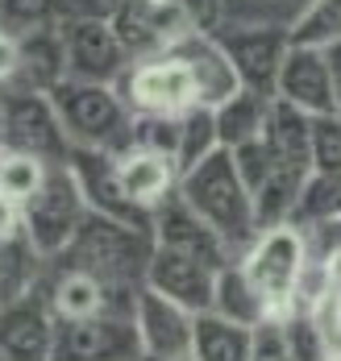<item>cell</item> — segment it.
Segmentation results:
<instances>
[{
    "label": "cell",
    "instance_id": "obj_33",
    "mask_svg": "<svg viewBox=\"0 0 341 361\" xmlns=\"http://www.w3.org/2000/svg\"><path fill=\"white\" fill-rule=\"evenodd\" d=\"M312 171L341 175V112L312 116Z\"/></svg>",
    "mask_w": 341,
    "mask_h": 361
},
{
    "label": "cell",
    "instance_id": "obj_3",
    "mask_svg": "<svg viewBox=\"0 0 341 361\" xmlns=\"http://www.w3.org/2000/svg\"><path fill=\"white\" fill-rule=\"evenodd\" d=\"M54 112L71 149H104L121 154L133 145V112L121 100L116 83H79L67 79L50 92Z\"/></svg>",
    "mask_w": 341,
    "mask_h": 361
},
{
    "label": "cell",
    "instance_id": "obj_19",
    "mask_svg": "<svg viewBox=\"0 0 341 361\" xmlns=\"http://www.w3.org/2000/svg\"><path fill=\"white\" fill-rule=\"evenodd\" d=\"M116 179L125 187V195L142 208V212H158L175 191H179V166L171 154H158V149H142V145H129L116 154Z\"/></svg>",
    "mask_w": 341,
    "mask_h": 361
},
{
    "label": "cell",
    "instance_id": "obj_26",
    "mask_svg": "<svg viewBox=\"0 0 341 361\" xmlns=\"http://www.w3.org/2000/svg\"><path fill=\"white\" fill-rule=\"evenodd\" d=\"M208 312L221 316V320H233V324H241V328H258L270 320L263 295L254 290V283L246 279V270L237 262H229L225 270L217 274V290H213V307Z\"/></svg>",
    "mask_w": 341,
    "mask_h": 361
},
{
    "label": "cell",
    "instance_id": "obj_8",
    "mask_svg": "<svg viewBox=\"0 0 341 361\" xmlns=\"http://www.w3.org/2000/svg\"><path fill=\"white\" fill-rule=\"evenodd\" d=\"M113 30L129 59H154V54L175 50L191 34H200L204 25L175 0H129L125 13L113 21Z\"/></svg>",
    "mask_w": 341,
    "mask_h": 361
},
{
    "label": "cell",
    "instance_id": "obj_24",
    "mask_svg": "<svg viewBox=\"0 0 341 361\" xmlns=\"http://www.w3.org/2000/svg\"><path fill=\"white\" fill-rule=\"evenodd\" d=\"M270 96H258V92H237L229 96L221 109H213L217 116V137H221V149H241V145L258 142L266 129V116H270Z\"/></svg>",
    "mask_w": 341,
    "mask_h": 361
},
{
    "label": "cell",
    "instance_id": "obj_12",
    "mask_svg": "<svg viewBox=\"0 0 341 361\" xmlns=\"http://www.w3.org/2000/svg\"><path fill=\"white\" fill-rule=\"evenodd\" d=\"M208 34L217 37L221 50L229 54L237 83L246 92H258V96L275 100L283 59L292 50V34H279V30H208Z\"/></svg>",
    "mask_w": 341,
    "mask_h": 361
},
{
    "label": "cell",
    "instance_id": "obj_11",
    "mask_svg": "<svg viewBox=\"0 0 341 361\" xmlns=\"http://www.w3.org/2000/svg\"><path fill=\"white\" fill-rule=\"evenodd\" d=\"M59 316L46 299V287L0 307V361H54Z\"/></svg>",
    "mask_w": 341,
    "mask_h": 361
},
{
    "label": "cell",
    "instance_id": "obj_7",
    "mask_svg": "<svg viewBox=\"0 0 341 361\" xmlns=\"http://www.w3.org/2000/svg\"><path fill=\"white\" fill-rule=\"evenodd\" d=\"M0 104H4V149L42 158L50 166H63L71 158V142L63 133V121L50 96L8 87L0 92Z\"/></svg>",
    "mask_w": 341,
    "mask_h": 361
},
{
    "label": "cell",
    "instance_id": "obj_27",
    "mask_svg": "<svg viewBox=\"0 0 341 361\" xmlns=\"http://www.w3.org/2000/svg\"><path fill=\"white\" fill-rule=\"evenodd\" d=\"M42 279H46V257L30 245L25 233L13 241H0V307L38 290Z\"/></svg>",
    "mask_w": 341,
    "mask_h": 361
},
{
    "label": "cell",
    "instance_id": "obj_17",
    "mask_svg": "<svg viewBox=\"0 0 341 361\" xmlns=\"http://www.w3.org/2000/svg\"><path fill=\"white\" fill-rule=\"evenodd\" d=\"M275 100L308 112V116L337 112V87H333V71H329L325 50H312V46H296L292 42V50L283 59V71H279Z\"/></svg>",
    "mask_w": 341,
    "mask_h": 361
},
{
    "label": "cell",
    "instance_id": "obj_30",
    "mask_svg": "<svg viewBox=\"0 0 341 361\" xmlns=\"http://www.w3.org/2000/svg\"><path fill=\"white\" fill-rule=\"evenodd\" d=\"M63 21V0H0V30L13 37L54 30Z\"/></svg>",
    "mask_w": 341,
    "mask_h": 361
},
{
    "label": "cell",
    "instance_id": "obj_28",
    "mask_svg": "<svg viewBox=\"0 0 341 361\" xmlns=\"http://www.w3.org/2000/svg\"><path fill=\"white\" fill-rule=\"evenodd\" d=\"M325 220H341V175L312 171L300 187L292 224L296 228H312V224H325Z\"/></svg>",
    "mask_w": 341,
    "mask_h": 361
},
{
    "label": "cell",
    "instance_id": "obj_14",
    "mask_svg": "<svg viewBox=\"0 0 341 361\" xmlns=\"http://www.w3.org/2000/svg\"><path fill=\"white\" fill-rule=\"evenodd\" d=\"M67 166L76 171L79 191H83V200H88V212L121 220V224H133V228H150L154 224L150 212H142V208L125 195V187L116 179V154H104V149H71Z\"/></svg>",
    "mask_w": 341,
    "mask_h": 361
},
{
    "label": "cell",
    "instance_id": "obj_1",
    "mask_svg": "<svg viewBox=\"0 0 341 361\" xmlns=\"http://www.w3.org/2000/svg\"><path fill=\"white\" fill-rule=\"evenodd\" d=\"M179 200L225 241L233 257H241L254 245V237L263 233L258 212H254V195L237 175L233 149H217L200 166L184 171L179 175Z\"/></svg>",
    "mask_w": 341,
    "mask_h": 361
},
{
    "label": "cell",
    "instance_id": "obj_34",
    "mask_svg": "<svg viewBox=\"0 0 341 361\" xmlns=\"http://www.w3.org/2000/svg\"><path fill=\"white\" fill-rule=\"evenodd\" d=\"M233 162H237V175H241V183L250 187V195H258L266 187V179L275 175V158L266 154L263 137L250 145H241V149H233Z\"/></svg>",
    "mask_w": 341,
    "mask_h": 361
},
{
    "label": "cell",
    "instance_id": "obj_25",
    "mask_svg": "<svg viewBox=\"0 0 341 361\" xmlns=\"http://www.w3.org/2000/svg\"><path fill=\"white\" fill-rule=\"evenodd\" d=\"M250 353H254V328L221 320L213 312H200L196 316L191 361H250Z\"/></svg>",
    "mask_w": 341,
    "mask_h": 361
},
{
    "label": "cell",
    "instance_id": "obj_31",
    "mask_svg": "<svg viewBox=\"0 0 341 361\" xmlns=\"http://www.w3.org/2000/svg\"><path fill=\"white\" fill-rule=\"evenodd\" d=\"M50 175V162L42 158H30V154H13L4 149V166H0V195H8L13 204H30L42 191V183Z\"/></svg>",
    "mask_w": 341,
    "mask_h": 361
},
{
    "label": "cell",
    "instance_id": "obj_36",
    "mask_svg": "<svg viewBox=\"0 0 341 361\" xmlns=\"http://www.w3.org/2000/svg\"><path fill=\"white\" fill-rule=\"evenodd\" d=\"M129 0H63V17H88V21H109L125 13Z\"/></svg>",
    "mask_w": 341,
    "mask_h": 361
},
{
    "label": "cell",
    "instance_id": "obj_40",
    "mask_svg": "<svg viewBox=\"0 0 341 361\" xmlns=\"http://www.w3.org/2000/svg\"><path fill=\"white\" fill-rule=\"evenodd\" d=\"M325 59H329V71H333V87H337V112H341V42H333V46L325 50Z\"/></svg>",
    "mask_w": 341,
    "mask_h": 361
},
{
    "label": "cell",
    "instance_id": "obj_16",
    "mask_svg": "<svg viewBox=\"0 0 341 361\" xmlns=\"http://www.w3.org/2000/svg\"><path fill=\"white\" fill-rule=\"evenodd\" d=\"M46 299L59 316V324H71V320H92V316H104V312H129L138 295H125L113 290L109 283L83 274V270H59L46 262Z\"/></svg>",
    "mask_w": 341,
    "mask_h": 361
},
{
    "label": "cell",
    "instance_id": "obj_18",
    "mask_svg": "<svg viewBox=\"0 0 341 361\" xmlns=\"http://www.w3.org/2000/svg\"><path fill=\"white\" fill-rule=\"evenodd\" d=\"M154 245H162V250H179V253H191V257H200V262H208L213 270H225L229 262H237L229 245L204 224V220L191 212L188 204L179 200V191L154 212Z\"/></svg>",
    "mask_w": 341,
    "mask_h": 361
},
{
    "label": "cell",
    "instance_id": "obj_32",
    "mask_svg": "<svg viewBox=\"0 0 341 361\" xmlns=\"http://www.w3.org/2000/svg\"><path fill=\"white\" fill-rule=\"evenodd\" d=\"M296 46H312V50H329L341 42V0H308L304 17L292 30Z\"/></svg>",
    "mask_w": 341,
    "mask_h": 361
},
{
    "label": "cell",
    "instance_id": "obj_41",
    "mask_svg": "<svg viewBox=\"0 0 341 361\" xmlns=\"http://www.w3.org/2000/svg\"><path fill=\"white\" fill-rule=\"evenodd\" d=\"M0 145H4V104H0Z\"/></svg>",
    "mask_w": 341,
    "mask_h": 361
},
{
    "label": "cell",
    "instance_id": "obj_15",
    "mask_svg": "<svg viewBox=\"0 0 341 361\" xmlns=\"http://www.w3.org/2000/svg\"><path fill=\"white\" fill-rule=\"evenodd\" d=\"M217 274L208 262L191 257V253H179V250H162L154 245L150 253V266H146V287L167 295L171 303L188 307L191 316L208 312L213 307V290H217Z\"/></svg>",
    "mask_w": 341,
    "mask_h": 361
},
{
    "label": "cell",
    "instance_id": "obj_2",
    "mask_svg": "<svg viewBox=\"0 0 341 361\" xmlns=\"http://www.w3.org/2000/svg\"><path fill=\"white\" fill-rule=\"evenodd\" d=\"M150 253H154L150 228H133V224H121V220L88 212V220L79 224V233L71 237V245L59 253L50 266H59V270H83V274L109 283L113 290L138 295V290L146 287Z\"/></svg>",
    "mask_w": 341,
    "mask_h": 361
},
{
    "label": "cell",
    "instance_id": "obj_13",
    "mask_svg": "<svg viewBox=\"0 0 341 361\" xmlns=\"http://www.w3.org/2000/svg\"><path fill=\"white\" fill-rule=\"evenodd\" d=\"M133 328H138V345L142 361H184L191 357V332L196 316L188 307L171 303L167 295L142 287L133 299Z\"/></svg>",
    "mask_w": 341,
    "mask_h": 361
},
{
    "label": "cell",
    "instance_id": "obj_6",
    "mask_svg": "<svg viewBox=\"0 0 341 361\" xmlns=\"http://www.w3.org/2000/svg\"><path fill=\"white\" fill-rule=\"evenodd\" d=\"M21 216H25V237H30V245H34L46 262H54L59 253L71 245V237L79 233V224L88 220V200H83V191H79L76 171H71L67 162H63V166H50L42 191L21 208Z\"/></svg>",
    "mask_w": 341,
    "mask_h": 361
},
{
    "label": "cell",
    "instance_id": "obj_4",
    "mask_svg": "<svg viewBox=\"0 0 341 361\" xmlns=\"http://www.w3.org/2000/svg\"><path fill=\"white\" fill-rule=\"evenodd\" d=\"M237 266L263 295L266 316L287 320L296 312V287H300L304 266H308V241L296 224H275L254 237V245L237 257Z\"/></svg>",
    "mask_w": 341,
    "mask_h": 361
},
{
    "label": "cell",
    "instance_id": "obj_9",
    "mask_svg": "<svg viewBox=\"0 0 341 361\" xmlns=\"http://www.w3.org/2000/svg\"><path fill=\"white\" fill-rule=\"evenodd\" d=\"M59 34H63V54H67V79H79V83H116L125 75V67L133 63L109 21L63 17Z\"/></svg>",
    "mask_w": 341,
    "mask_h": 361
},
{
    "label": "cell",
    "instance_id": "obj_42",
    "mask_svg": "<svg viewBox=\"0 0 341 361\" xmlns=\"http://www.w3.org/2000/svg\"><path fill=\"white\" fill-rule=\"evenodd\" d=\"M0 166H4V145H0Z\"/></svg>",
    "mask_w": 341,
    "mask_h": 361
},
{
    "label": "cell",
    "instance_id": "obj_22",
    "mask_svg": "<svg viewBox=\"0 0 341 361\" xmlns=\"http://www.w3.org/2000/svg\"><path fill=\"white\" fill-rule=\"evenodd\" d=\"M59 83H67V54H63L59 25L54 30H38V34H25L21 37V71H17V83L13 87L50 96Z\"/></svg>",
    "mask_w": 341,
    "mask_h": 361
},
{
    "label": "cell",
    "instance_id": "obj_35",
    "mask_svg": "<svg viewBox=\"0 0 341 361\" xmlns=\"http://www.w3.org/2000/svg\"><path fill=\"white\" fill-rule=\"evenodd\" d=\"M250 361H296L292 345H287V332L279 320H266V324L254 328V353Z\"/></svg>",
    "mask_w": 341,
    "mask_h": 361
},
{
    "label": "cell",
    "instance_id": "obj_23",
    "mask_svg": "<svg viewBox=\"0 0 341 361\" xmlns=\"http://www.w3.org/2000/svg\"><path fill=\"white\" fill-rule=\"evenodd\" d=\"M308 0H217L213 30H279L292 34Z\"/></svg>",
    "mask_w": 341,
    "mask_h": 361
},
{
    "label": "cell",
    "instance_id": "obj_37",
    "mask_svg": "<svg viewBox=\"0 0 341 361\" xmlns=\"http://www.w3.org/2000/svg\"><path fill=\"white\" fill-rule=\"evenodd\" d=\"M17 71H21V37L0 30V92L17 83Z\"/></svg>",
    "mask_w": 341,
    "mask_h": 361
},
{
    "label": "cell",
    "instance_id": "obj_39",
    "mask_svg": "<svg viewBox=\"0 0 341 361\" xmlns=\"http://www.w3.org/2000/svg\"><path fill=\"white\" fill-rule=\"evenodd\" d=\"M179 8H188L191 17L204 25V30H213V17H217V0H175Z\"/></svg>",
    "mask_w": 341,
    "mask_h": 361
},
{
    "label": "cell",
    "instance_id": "obj_21",
    "mask_svg": "<svg viewBox=\"0 0 341 361\" xmlns=\"http://www.w3.org/2000/svg\"><path fill=\"white\" fill-rule=\"evenodd\" d=\"M175 50L188 59L191 75H196V83H200V104H204V109H221L229 96H237V92H241V83H237V71H233L229 54L221 50V42L208 34V30L191 34L188 42H179Z\"/></svg>",
    "mask_w": 341,
    "mask_h": 361
},
{
    "label": "cell",
    "instance_id": "obj_43",
    "mask_svg": "<svg viewBox=\"0 0 341 361\" xmlns=\"http://www.w3.org/2000/svg\"><path fill=\"white\" fill-rule=\"evenodd\" d=\"M184 361H191V357H184Z\"/></svg>",
    "mask_w": 341,
    "mask_h": 361
},
{
    "label": "cell",
    "instance_id": "obj_29",
    "mask_svg": "<svg viewBox=\"0 0 341 361\" xmlns=\"http://www.w3.org/2000/svg\"><path fill=\"white\" fill-rule=\"evenodd\" d=\"M221 149V137H217V116L213 109H191L179 116V145H175V166L179 175L200 166L204 158H213Z\"/></svg>",
    "mask_w": 341,
    "mask_h": 361
},
{
    "label": "cell",
    "instance_id": "obj_38",
    "mask_svg": "<svg viewBox=\"0 0 341 361\" xmlns=\"http://www.w3.org/2000/svg\"><path fill=\"white\" fill-rule=\"evenodd\" d=\"M25 233V216H21V204H13L8 195H0V241H13Z\"/></svg>",
    "mask_w": 341,
    "mask_h": 361
},
{
    "label": "cell",
    "instance_id": "obj_20",
    "mask_svg": "<svg viewBox=\"0 0 341 361\" xmlns=\"http://www.w3.org/2000/svg\"><path fill=\"white\" fill-rule=\"evenodd\" d=\"M263 145L275 158V171H292V175H312V116L283 100L270 104L263 129Z\"/></svg>",
    "mask_w": 341,
    "mask_h": 361
},
{
    "label": "cell",
    "instance_id": "obj_10",
    "mask_svg": "<svg viewBox=\"0 0 341 361\" xmlns=\"http://www.w3.org/2000/svg\"><path fill=\"white\" fill-rule=\"evenodd\" d=\"M54 361H142L133 307L129 312H104L92 320L59 324Z\"/></svg>",
    "mask_w": 341,
    "mask_h": 361
},
{
    "label": "cell",
    "instance_id": "obj_5",
    "mask_svg": "<svg viewBox=\"0 0 341 361\" xmlns=\"http://www.w3.org/2000/svg\"><path fill=\"white\" fill-rule=\"evenodd\" d=\"M116 92L133 116H184L191 109H204L200 83L179 50H167L154 59H133L125 75L116 79Z\"/></svg>",
    "mask_w": 341,
    "mask_h": 361
}]
</instances>
